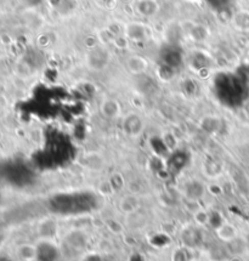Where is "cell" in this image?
<instances>
[{"label": "cell", "mask_w": 249, "mask_h": 261, "mask_svg": "<svg viewBox=\"0 0 249 261\" xmlns=\"http://www.w3.org/2000/svg\"><path fill=\"white\" fill-rule=\"evenodd\" d=\"M123 34L128 41L142 43L150 36V28L142 22H129L124 24Z\"/></svg>", "instance_id": "6da1fadb"}, {"label": "cell", "mask_w": 249, "mask_h": 261, "mask_svg": "<svg viewBox=\"0 0 249 261\" xmlns=\"http://www.w3.org/2000/svg\"><path fill=\"white\" fill-rule=\"evenodd\" d=\"M108 59H110V55H108L107 50L104 49V47L95 45L88 50L87 61L89 66L92 67V68L101 69L102 67L107 65Z\"/></svg>", "instance_id": "7a4b0ae2"}, {"label": "cell", "mask_w": 249, "mask_h": 261, "mask_svg": "<svg viewBox=\"0 0 249 261\" xmlns=\"http://www.w3.org/2000/svg\"><path fill=\"white\" fill-rule=\"evenodd\" d=\"M134 10L143 18H152L158 15L161 5L157 0H134Z\"/></svg>", "instance_id": "3957f363"}, {"label": "cell", "mask_w": 249, "mask_h": 261, "mask_svg": "<svg viewBox=\"0 0 249 261\" xmlns=\"http://www.w3.org/2000/svg\"><path fill=\"white\" fill-rule=\"evenodd\" d=\"M127 66L130 72L135 73V74H140V73L146 72V69H147L148 67V63L146 61V59H143L142 56L133 55L128 57Z\"/></svg>", "instance_id": "277c9868"}, {"label": "cell", "mask_w": 249, "mask_h": 261, "mask_svg": "<svg viewBox=\"0 0 249 261\" xmlns=\"http://www.w3.org/2000/svg\"><path fill=\"white\" fill-rule=\"evenodd\" d=\"M16 256L21 261H33L38 256V249L32 244H21L16 248Z\"/></svg>", "instance_id": "5b68a950"}, {"label": "cell", "mask_w": 249, "mask_h": 261, "mask_svg": "<svg viewBox=\"0 0 249 261\" xmlns=\"http://www.w3.org/2000/svg\"><path fill=\"white\" fill-rule=\"evenodd\" d=\"M101 112L104 113L105 117L108 118H114L117 117L120 112V106L117 101L114 100H105L101 105Z\"/></svg>", "instance_id": "8992f818"}, {"label": "cell", "mask_w": 249, "mask_h": 261, "mask_svg": "<svg viewBox=\"0 0 249 261\" xmlns=\"http://www.w3.org/2000/svg\"><path fill=\"white\" fill-rule=\"evenodd\" d=\"M97 2L105 6H112L117 4V0H97Z\"/></svg>", "instance_id": "52a82bcc"}]
</instances>
